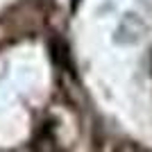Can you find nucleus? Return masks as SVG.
Returning a JSON list of instances; mask_svg holds the SVG:
<instances>
[{
    "label": "nucleus",
    "mask_w": 152,
    "mask_h": 152,
    "mask_svg": "<svg viewBox=\"0 0 152 152\" xmlns=\"http://www.w3.org/2000/svg\"><path fill=\"white\" fill-rule=\"evenodd\" d=\"M32 150L34 152H59V143H57V136L52 132V127L45 123L41 127V132L34 136V143H32Z\"/></svg>",
    "instance_id": "nucleus-1"
}]
</instances>
